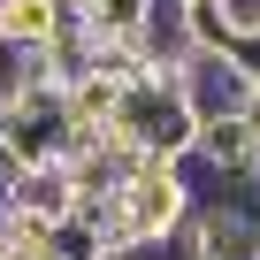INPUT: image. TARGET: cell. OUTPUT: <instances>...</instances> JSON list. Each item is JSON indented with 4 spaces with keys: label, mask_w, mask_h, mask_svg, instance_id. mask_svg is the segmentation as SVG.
I'll use <instances>...</instances> for the list:
<instances>
[{
    "label": "cell",
    "mask_w": 260,
    "mask_h": 260,
    "mask_svg": "<svg viewBox=\"0 0 260 260\" xmlns=\"http://www.w3.org/2000/svg\"><path fill=\"white\" fill-rule=\"evenodd\" d=\"M245 260H260V230H252V245H245Z\"/></svg>",
    "instance_id": "cell-10"
},
{
    "label": "cell",
    "mask_w": 260,
    "mask_h": 260,
    "mask_svg": "<svg viewBox=\"0 0 260 260\" xmlns=\"http://www.w3.org/2000/svg\"><path fill=\"white\" fill-rule=\"evenodd\" d=\"M176 92H184L191 122H222V115H245V107H252V77H245L230 54H207V46L176 69Z\"/></svg>",
    "instance_id": "cell-4"
},
{
    "label": "cell",
    "mask_w": 260,
    "mask_h": 260,
    "mask_svg": "<svg viewBox=\"0 0 260 260\" xmlns=\"http://www.w3.org/2000/svg\"><path fill=\"white\" fill-rule=\"evenodd\" d=\"M176 260H245V245H252V222L237 214V207H214V199H199L184 222H176Z\"/></svg>",
    "instance_id": "cell-5"
},
{
    "label": "cell",
    "mask_w": 260,
    "mask_h": 260,
    "mask_svg": "<svg viewBox=\"0 0 260 260\" xmlns=\"http://www.w3.org/2000/svg\"><path fill=\"white\" fill-rule=\"evenodd\" d=\"M199 207V191H191V161H146L138 176L122 184V214H130V237L138 245H161V237H176V222Z\"/></svg>",
    "instance_id": "cell-3"
},
{
    "label": "cell",
    "mask_w": 260,
    "mask_h": 260,
    "mask_svg": "<svg viewBox=\"0 0 260 260\" xmlns=\"http://www.w3.org/2000/svg\"><path fill=\"white\" fill-rule=\"evenodd\" d=\"M69 130L77 122H69L61 84H46V92H8L0 84V176L69 161Z\"/></svg>",
    "instance_id": "cell-2"
},
{
    "label": "cell",
    "mask_w": 260,
    "mask_h": 260,
    "mask_svg": "<svg viewBox=\"0 0 260 260\" xmlns=\"http://www.w3.org/2000/svg\"><path fill=\"white\" fill-rule=\"evenodd\" d=\"M115 138L122 146H138L146 161H191V138H199V122H191V107H184V92H176V77H138V84H122V100H115Z\"/></svg>",
    "instance_id": "cell-1"
},
{
    "label": "cell",
    "mask_w": 260,
    "mask_h": 260,
    "mask_svg": "<svg viewBox=\"0 0 260 260\" xmlns=\"http://www.w3.org/2000/svg\"><path fill=\"white\" fill-rule=\"evenodd\" d=\"M222 54H230V61H237L245 77H252V92H260V31H237V39H230Z\"/></svg>",
    "instance_id": "cell-9"
},
{
    "label": "cell",
    "mask_w": 260,
    "mask_h": 260,
    "mask_svg": "<svg viewBox=\"0 0 260 260\" xmlns=\"http://www.w3.org/2000/svg\"><path fill=\"white\" fill-rule=\"evenodd\" d=\"M39 260H61V252H39Z\"/></svg>",
    "instance_id": "cell-11"
},
{
    "label": "cell",
    "mask_w": 260,
    "mask_h": 260,
    "mask_svg": "<svg viewBox=\"0 0 260 260\" xmlns=\"http://www.w3.org/2000/svg\"><path fill=\"white\" fill-rule=\"evenodd\" d=\"M0 199H8V214H23V222H69L77 214V191H69V169L54 161V169H16V176H0Z\"/></svg>",
    "instance_id": "cell-6"
},
{
    "label": "cell",
    "mask_w": 260,
    "mask_h": 260,
    "mask_svg": "<svg viewBox=\"0 0 260 260\" xmlns=\"http://www.w3.org/2000/svg\"><path fill=\"white\" fill-rule=\"evenodd\" d=\"M54 31H61V0H0V46L8 54L54 46Z\"/></svg>",
    "instance_id": "cell-7"
},
{
    "label": "cell",
    "mask_w": 260,
    "mask_h": 260,
    "mask_svg": "<svg viewBox=\"0 0 260 260\" xmlns=\"http://www.w3.org/2000/svg\"><path fill=\"white\" fill-rule=\"evenodd\" d=\"M61 8L77 16V31L100 46V39H130L146 23V0H61Z\"/></svg>",
    "instance_id": "cell-8"
}]
</instances>
